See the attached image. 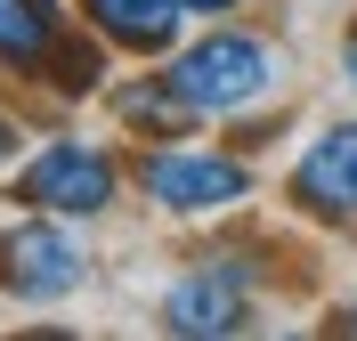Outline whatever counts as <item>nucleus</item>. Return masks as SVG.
Returning <instances> with one entry per match:
<instances>
[{"mask_svg": "<svg viewBox=\"0 0 357 341\" xmlns=\"http://www.w3.org/2000/svg\"><path fill=\"white\" fill-rule=\"evenodd\" d=\"M171 82H178V98L195 114H236V106H252V98L276 82V66H268V49L252 41V33H211V41L178 49Z\"/></svg>", "mask_w": 357, "mask_h": 341, "instance_id": "f257e3e1", "label": "nucleus"}, {"mask_svg": "<svg viewBox=\"0 0 357 341\" xmlns=\"http://www.w3.org/2000/svg\"><path fill=\"white\" fill-rule=\"evenodd\" d=\"M24 204L33 211H57V220H89V211L114 204V162L82 138H57L24 162Z\"/></svg>", "mask_w": 357, "mask_h": 341, "instance_id": "f03ea898", "label": "nucleus"}, {"mask_svg": "<svg viewBox=\"0 0 357 341\" xmlns=\"http://www.w3.org/2000/svg\"><path fill=\"white\" fill-rule=\"evenodd\" d=\"M138 179H146V195L162 211H227L252 195L244 162H227V155H146Z\"/></svg>", "mask_w": 357, "mask_h": 341, "instance_id": "7ed1b4c3", "label": "nucleus"}, {"mask_svg": "<svg viewBox=\"0 0 357 341\" xmlns=\"http://www.w3.org/2000/svg\"><path fill=\"white\" fill-rule=\"evenodd\" d=\"M162 325L178 341H220V333H244L252 325V301H244V268H195L178 276L171 301H162Z\"/></svg>", "mask_w": 357, "mask_h": 341, "instance_id": "20e7f679", "label": "nucleus"}, {"mask_svg": "<svg viewBox=\"0 0 357 341\" xmlns=\"http://www.w3.org/2000/svg\"><path fill=\"white\" fill-rule=\"evenodd\" d=\"M8 268H0V285H8V293L17 301H66L73 285H82V252H73V236H57V227H17V236H8Z\"/></svg>", "mask_w": 357, "mask_h": 341, "instance_id": "39448f33", "label": "nucleus"}, {"mask_svg": "<svg viewBox=\"0 0 357 341\" xmlns=\"http://www.w3.org/2000/svg\"><path fill=\"white\" fill-rule=\"evenodd\" d=\"M292 195H301V211H317V220H357V122L325 130L309 155L292 162Z\"/></svg>", "mask_w": 357, "mask_h": 341, "instance_id": "423d86ee", "label": "nucleus"}, {"mask_svg": "<svg viewBox=\"0 0 357 341\" xmlns=\"http://www.w3.org/2000/svg\"><path fill=\"white\" fill-rule=\"evenodd\" d=\"M98 33H114L122 49H171L178 41V17H187V0H82Z\"/></svg>", "mask_w": 357, "mask_h": 341, "instance_id": "0eeeda50", "label": "nucleus"}, {"mask_svg": "<svg viewBox=\"0 0 357 341\" xmlns=\"http://www.w3.org/2000/svg\"><path fill=\"white\" fill-rule=\"evenodd\" d=\"M114 114H122L138 138H178V130H195V106L178 98V82H130V90L114 98Z\"/></svg>", "mask_w": 357, "mask_h": 341, "instance_id": "6e6552de", "label": "nucleus"}, {"mask_svg": "<svg viewBox=\"0 0 357 341\" xmlns=\"http://www.w3.org/2000/svg\"><path fill=\"white\" fill-rule=\"evenodd\" d=\"M49 57V0H0V66Z\"/></svg>", "mask_w": 357, "mask_h": 341, "instance_id": "1a4fd4ad", "label": "nucleus"}, {"mask_svg": "<svg viewBox=\"0 0 357 341\" xmlns=\"http://www.w3.org/2000/svg\"><path fill=\"white\" fill-rule=\"evenodd\" d=\"M57 90H98V49H57Z\"/></svg>", "mask_w": 357, "mask_h": 341, "instance_id": "9d476101", "label": "nucleus"}, {"mask_svg": "<svg viewBox=\"0 0 357 341\" xmlns=\"http://www.w3.org/2000/svg\"><path fill=\"white\" fill-rule=\"evenodd\" d=\"M187 8H203V17H220V8H236V0H187Z\"/></svg>", "mask_w": 357, "mask_h": 341, "instance_id": "9b49d317", "label": "nucleus"}, {"mask_svg": "<svg viewBox=\"0 0 357 341\" xmlns=\"http://www.w3.org/2000/svg\"><path fill=\"white\" fill-rule=\"evenodd\" d=\"M8 146H17V130H8V122H0V162H8Z\"/></svg>", "mask_w": 357, "mask_h": 341, "instance_id": "f8f14e48", "label": "nucleus"}, {"mask_svg": "<svg viewBox=\"0 0 357 341\" xmlns=\"http://www.w3.org/2000/svg\"><path fill=\"white\" fill-rule=\"evenodd\" d=\"M349 82H357V24H349Z\"/></svg>", "mask_w": 357, "mask_h": 341, "instance_id": "ddd939ff", "label": "nucleus"}, {"mask_svg": "<svg viewBox=\"0 0 357 341\" xmlns=\"http://www.w3.org/2000/svg\"><path fill=\"white\" fill-rule=\"evenodd\" d=\"M333 325H341V333H357V309H349V317H333Z\"/></svg>", "mask_w": 357, "mask_h": 341, "instance_id": "4468645a", "label": "nucleus"}]
</instances>
